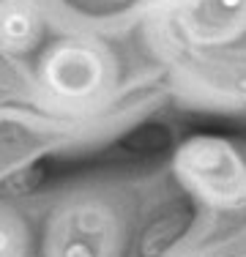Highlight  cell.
<instances>
[{"instance_id":"6da1fadb","label":"cell","mask_w":246,"mask_h":257,"mask_svg":"<svg viewBox=\"0 0 246 257\" xmlns=\"http://www.w3.org/2000/svg\"><path fill=\"white\" fill-rule=\"evenodd\" d=\"M183 175L216 203H238L246 197V170L224 143L194 140L181 154Z\"/></svg>"},{"instance_id":"277c9868","label":"cell","mask_w":246,"mask_h":257,"mask_svg":"<svg viewBox=\"0 0 246 257\" xmlns=\"http://www.w3.org/2000/svg\"><path fill=\"white\" fill-rule=\"evenodd\" d=\"M14 243H17V238L11 235L6 227H0V257H11V252H14Z\"/></svg>"},{"instance_id":"3957f363","label":"cell","mask_w":246,"mask_h":257,"mask_svg":"<svg viewBox=\"0 0 246 257\" xmlns=\"http://www.w3.org/2000/svg\"><path fill=\"white\" fill-rule=\"evenodd\" d=\"M41 36V14L30 0H0V50L25 52Z\"/></svg>"},{"instance_id":"7a4b0ae2","label":"cell","mask_w":246,"mask_h":257,"mask_svg":"<svg viewBox=\"0 0 246 257\" xmlns=\"http://www.w3.org/2000/svg\"><path fill=\"white\" fill-rule=\"evenodd\" d=\"M104 66L96 52L79 44H63L58 47L44 60V82L49 90L66 96V99H79L88 96L101 85Z\"/></svg>"}]
</instances>
